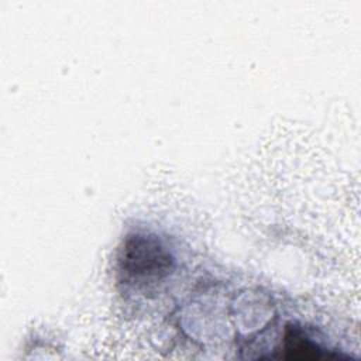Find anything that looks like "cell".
<instances>
[{
	"label": "cell",
	"mask_w": 361,
	"mask_h": 361,
	"mask_svg": "<svg viewBox=\"0 0 361 361\" xmlns=\"http://www.w3.org/2000/svg\"><path fill=\"white\" fill-rule=\"evenodd\" d=\"M173 268V258L154 235L134 234L121 248L120 272L133 283L159 281Z\"/></svg>",
	"instance_id": "cell-1"
}]
</instances>
